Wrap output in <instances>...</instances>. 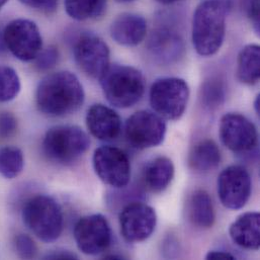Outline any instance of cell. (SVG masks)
Wrapping results in <instances>:
<instances>
[{
  "label": "cell",
  "instance_id": "9",
  "mask_svg": "<svg viewBox=\"0 0 260 260\" xmlns=\"http://www.w3.org/2000/svg\"><path fill=\"white\" fill-rule=\"evenodd\" d=\"M74 239L78 249L90 256L108 250L112 243V229L106 217L101 214L81 218L74 228Z\"/></svg>",
  "mask_w": 260,
  "mask_h": 260
},
{
  "label": "cell",
  "instance_id": "5",
  "mask_svg": "<svg viewBox=\"0 0 260 260\" xmlns=\"http://www.w3.org/2000/svg\"><path fill=\"white\" fill-rule=\"evenodd\" d=\"M88 135L77 126H56L48 131L43 140V150L48 159L59 164L78 160L89 149Z\"/></svg>",
  "mask_w": 260,
  "mask_h": 260
},
{
  "label": "cell",
  "instance_id": "10",
  "mask_svg": "<svg viewBox=\"0 0 260 260\" xmlns=\"http://www.w3.org/2000/svg\"><path fill=\"white\" fill-rule=\"evenodd\" d=\"M73 51L76 64L88 77L101 79L110 66V48L102 38L93 34H82Z\"/></svg>",
  "mask_w": 260,
  "mask_h": 260
},
{
  "label": "cell",
  "instance_id": "32",
  "mask_svg": "<svg viewBox=\"0 0 260 260\" xmlns=\"http://www.w3.org/2000/svg\"><path fill=\"white\" fill-rule=\"evenodd\" d=\"M45 259L75 260L77 255L68 250H55L44 256Z\"/></svg>",
  "mask_w": 260,
  "mask_h": 260
},
{
  "label": "cell",
  "instance_id": "38",
  "mask_svg": "<svg viewBox=\"0 0 260 260\" xmlns=\"http://www.w3.org/2000/svg\"><path fill=\"white\" fill-rule=\"evenodd\" d=\"M8 0H0V9L6 4V2H7Z\"/></svg>",
  "mask_w": 260,
  "mask_h": 260
},
{
  "label": "cell",
  "instance_id": "22",
  "mask_svg": "<svg viewBox=\"0 0 260 260\" xmlns=\"http://www.w3.org/2000/svg\"><path fill=\"white\" fill-rule=\"evenodd\" d=\"M259 75V46L247 45L240 51L238 56L237 77L242 83L252 85L258 82Z\"/></svg>",
  "mask_w": 260,
  "mask_h": 260
},
{
  "label": "cell",
  "instance_id": "20",
  "mask_svg": "<svg viewBox=\"0 0 260 260\" xmlns=\"http://www.w3.org/2000/svg\"><path fill=\"white\" fill-rule=\"evenodd\" d=\"M188 162L190 168L197 172H210L217 168L221 162L220 149L213 140H203L193 147Z\"/></svg>",
  "mask_w": 260,
  "mask_h": 260
},
{
  "label": "cell",
  "instance_id": "7",
  "mask_svg": "<svg viewBox=\"0 0 260 260\" xmlns=\"http://www.w3.org/2000/svg\"><path fill=\"white\" fill-rule=\"evenodd\" d=\"M6 49L20 61H34L43 49V39L38 25L24 18L10 21L3 29Z\"/></svg>",
  "mask_w": 260,
  "mask_h": 260
},
{
  "label": "cell",
  "instance_id": "24",
  "mask_svg": "<svg viewBox=\"0 0 260 260\" xmlns=\"http://www.w3.org/2000/svg\"><path fill=\"white\" fill-rule=\"evenodd\" d=\"M24 158L22 151L13 146L0 148V175L7 179L17 177L23 170Z\"/></svg>",
  "mask_w": 260,
  "mask_h": 260
},
{
  "label": "cell",
  "instance_id": "18",
  "mask_svg": "<svg viewBox=\"0 0 260 260\" xmlns=\"http://www.w3.org/2000/svg\"><path fill=\"white\" fill-rule=\"evenodd\" d=\"M232 241L241 248L258 250L260 246V215L249 212L241 215L230 226Z\"/></svg>",
  "mask_w": 260,
  "mask_h": 260
},
{
  "label": "cell",
  "instance_id": "28",
  "mask_svg": "<svg viewBox=\"0 0 260 260\" xmlns=\"http://www.w3.org/2000/svg\"><path fill=\"white\" fill-rule=\"evenodd\" d=\"M59 59V52L55 47L42 49L37 58L34 60L35 67L38 71H49L56 66Z\"/></svg>",
  "mask_w": 260,
  "mask_h": 260
},
{
  "label": "cell",
  "instance_id": "36",
  "mask_svg": "<svg viewBox=\"0 0 260 260\" xmlns=\"http://www.w3.org/2000/svg\"><path fill=\"white\" fill-rule=\"evenodd\" d=\"M123 258H124L123 256H120L117 254H109L105 256V259H123Z\"/></svg>",
  "mask_w": 260,
  "mask_h": 260
},
{
  "label": "cell",
  "instance_id": "39",
  "mask_svg": "<svg viewBox=\"0 0 260 260\" xmlns=\"http://www.w3.org/2000/svg\"><path fill=\"white\" fill-rule=\"evenodd\" d=\"M118 2H122V3H127V2H132L134 0H117Z\"/></svg>",
  "mask_w": 260,
  "mask_h": 260
},
{
  "label": "cell",
  "instance_id": "2",
  "mask_svg": "<svg viewBox=\"0 0 260 260\" xmlns=\"http://www.w3.org/2000/svg\"><path fill=\"white\" fill-rule=\"evenodd\" d=\"M230 0H205L196 9L192 19V43L201 56L215 55L226 35Z\"/></svg>",
  "mask_w": 260,
  "mask_h": 260
},
{
  "label": "cell",
  "instance_id": "23",
  "mask_svg": "<svg viewBox=\"0 0 260 260\" xmlns=\"http://www.w3.org/2000/svg\"><path fill=\"white\" fill-rule=\"evenodd\" d=\"M67 14L76 20L102 16L107 9V0H64Z\"/></svg>",
  "mask_w": 260,
  "mask_h": 260
},
{
  "label": "cell",
  "instance_id": "21",
  "mask_svg": "<svg viewBox=\"0 0 260 260\" xmlns=\"http://www.w3.org/2000/svg\"><path fill=\"white\" fill-rule=\"evenodd\" d=\"M189 219L193 225L202 229L213 227L216 215L211 197L205 190H196L189 200Z\"/></svg>",
  "mask_w": 260,
  "mask_h": 260
},
{
  "label": "cell",
  "instance_id": "11",
  "mask_svg": "<svg viewBox=\"0 0 260 260\" xmlns=\"http://www.w3.org/2000/svg\"><path fill=\"white\" fill-rule=\"evenodd\" d=\"M166 124L163 119L148 111L133 114L125 125L127 142L136 149H149L163 143Z\"/></svg>",
  "mask_w": 260,
  "mask_h": 260
},
{
  "label": "cell",
  "instance_id": "13",
  "mask_svg": "<svg viewBox=\"0 0 260 260\" xmlns=\"http://www.w3.org/2000/svg\"><path fill=\"white\" fill-rule=\"evenodd\" d=\"M220 137L229 150L238 154L252 151L258 142V134L254 124L246 117L235 113H229L222 117Z\"/></svg>",
  "mask_w": 260,
  "mask_h": 260
},
{
  "label": "cell",
  "instance_id": "6",
  "mask_svg": "<svg viewBox=\"0 0 260 260\" xmlns=\"http://www.w3.org/2000/svg\"><path fill=\"white\" fill-rule=\"evenodd\" d=\"M149 96L150 105L158 116L176 121L185 112L189 100V88L183 79L166 77L152 84Z\"/></svg>",
  "mask_w": 260,
  "mask_h": 260
},
{
  "label": "cell",
  "instance_id": "25",
  "mask_svg": "<svg viewBox=\"0 0 260 260\" xmlns=\"http://www.w3.org/2000/svg\"><path fill=\"white\" fill-rule=\"evenodd\" d=\"M21 88L17 72L9 66H0V103L13 101Z\"/></svg>",
  "mask_w": 260,
  "mask_h": 260
},
{
  "label": "cell",
  "instance_id": "29",
  "mask_svg": "<svg viewBox=\"0 0 260 260\" xmlns=\"http://www.w3.org/2000/svg\"><path fill=\"white\" fill-rule=\"evenodd\" d=\"M17 129L16 118L8 112L0 113V139H8Z\"/></svg>",
  "mask_w": 260,
  "mask_h": 260
},
{
  "label": "cell",
  "instance_id": "14",
  "mask_svg": "<svg viewBox=\"0 0 260 260\" xmlns=\"http://www.w3.org/2000/svg\"><path fill=\"white\" fill-rule=\"evenodd\" d=\"M156 224L155 210L144 203H131L120 214L121 233L124 239L131 243L147 240L155 231Z\"/></svg>",
  "mask_w": 260,
  "mask_h": 260
},
{
  "label": "cell",
  "instance_id": "26",
  "mask_svg": "<svg viewBox=\"0 0 260 260\" xmlns=\"http://www.w3.org/2000/svg\"><path fill=\"white\" fill-rule=\"evenodd\" d=\"M225 96L224 86L220 79L213 78L207 81L203 88V101L210 109L218 108L223 103Z\"/></svg>",
  "mask_w": 260,
  "mask_h": 260
},
{
  "label": "cell",
  "instance_id": "33",
  "mask_svg": "<svg viewBox=\"0 0 260 260\" xmlns=\"http://www.w3.org/2000/svg\"><path fill=\"white\" fill-rule=\"evenodd\" d=\"M206 258L209 260H232L236 259V256L227 251L212 250L207 254Z\"/></svg>",
  "mask_w": 260,
  "mask_h": 260
},
{
  "label": "cell",
  "instance_id": "3",
  "mask_svg": "<svg viewBox=\"0 0 260 260\" xmlns=\"http://www.w3.org/2000/svg\"><path fill=\"white\" fill-rule=\"evenodd\" d=\"M21 216L27 229L41 241H56L64 228L63 212L58 202L46 194H37L25 201Z\"/></svg>",
  "mask_w": 260,
  "mask_h": 260
},
{
  "label": "cell",
  "instance_id": "8",
  "mask_svg": "<svg viewBox=\"0 0 260 260\" xmlns=\"http://www.w3.org/2000/svg\"><path fill=\"white\" fill-rule=\"evenodd\" d=\"M92 163L96 175L106 184L123 188L130 182V160L120 148L110 145L99 147L94 151Z\"/></svg>",
  "mask_w": 260,
  "mask_h": 260
},
{
  "label": "cell",
  "instance_id": "4",
  "mask_svg": "<svg viewBox=\"0 0 260 260\" xmlns=\"http://www.w3.org/2000/svg\"><path fill=\"white\" fill-rule=\"evenodd\" d=\"M100 80L106 99L116 108H132L144 95L145 78L132 66L110 65Z\"/></svg>",
  "mask_w": 260,
  "mask_h": 260
},
{
  "label": "cell",
  "instance_id": "37",
  "mask_svg": "<svg viewBox=\"0 0 260 260\" xmlns=\"http://www.w3.org/2000/svg\"><path fill=\"white\" fill-rule=\"evenodd\" d=\"M158 1L162 4H172V3H175V2L180 1V0H158Z\"/></svg>",
  "mask_w": 260,
  "mask_h": 260
},
{
  "label": "cell",
  "instance_id": "1",
  "mask_svg": "<svg viewBox=\"0 0 260 260\" xmlns=\"http://www.w3.org/2000/svg\"><path fill=\"white\" fill-rule=\"evenodd\" d=\"M84 90L76 75L60 71L44 77L36 91L40 112L54 118L66 117L77 112L84 103Z\"/></svg>",
  "mask_w": 260,
  "mask_h": 260
},
{
  "label": "cell",
  "instance_id": "12",
  "mask_svg": "<svg viewBox=\"0 0 260 260\" xmlns=\"http://www.w3.org/2000/svg\"><path fill=\"white\" fill-rule=\"evenodd\" d=\"M251 190V176L243 166L231 165L220 173L218 194L225 208L230 210L242 209L249 201Z\"/></svg>",
  "mask_w": 260,
  "mask_h": 260
},
{
  "label": "cell",
  "instance_id": "15",
  "mask_svg": "<svg viewBox=\"0 0 260 260\" xmlns=\"http://www.w3.org/2000/svg\"><path fill=\"white\" fill-rule=\"evenodd\" d=\"M86 126L94 138L111 142L119 138L122 132V119L113 109L98 104L87 111Z\"/></svg>",
  "mask_w": 260,
  "mask_h": 260
},
{
  "label": "cell",
  "instance_id": "17",
  "mask_svg": "<svg viewBox=\"0 0 260 260\" xmlns=\"http://www.w3.org/2000/svg\"><path fill=\"white\" fill-rule=\"evenodd\" d=\"M147 34V22L141 15L123 13L111 25L113 40L122 46H137L144 41Z\"/></svg>",
  "mask_w": 260,
  "mask_h": 260
},
{
  "label": "cell",
  "instance_id": "31",
  "mask_svg": "<svg viewBox=\"0 0 260 260\" xmlns=\"http://www.w3.org/2000/svg\"><path fill=\"white\" fill-rule=\"evenodd\" d=\"M245 10L256 32L259 31V0H244Z\"/></svg>",
  "mask_w": 260,
  "mask_h": 260
},
{
  "label": "cell",
  "instance_id": "19",
  "mask_svg": "<svg viewBox=\"0 0 260 260\" xmlns=\"http://www.w3.org/2000/svg\"><path fill=\"white\" fill-rule=\"evenodd\" d=\"M174 176L173 162L167 157H157L148 162L142 173L145 186L153 192H162L171 183Z\"/></svg>",
  "mask_w": 260,
  "mask_h": 260
},
{
  "label": "cell",
  "instance_id": "34",
  "mask_svg": "<svg viewBox=\"0 0 260 260\" xmlns=\"http://www.w3.org/2000/svg\"><path fill=\"white\" fill-rule=\"evenodd\" d=\"M6 50V46H5V42H4V38H3V30L0 28V54L4 53Z\"/></svg>",
  "mask_w": 260,
  "mask_h": 260
},
{
  "label": "cell",
  "instance_id": "30",
  "mask_svg": "<svg viewBox=\"0 0 260 260\" xmlns=\"http://www.w3.org/2000/svg\"><path fill=\"white\" fill-rule=\"evenodd\" d=\"M24 5L45 13L54 12L58 6V0H19Z\"/></svg>",
  "mask_w": 260,
  "mask_h": 260
},
{
  "label": "cell",
  "instance_id": "27",
  "mask_svg": "<svg viewBox=\"0 0 260 260\" xmlns=\"http://www.w3.org/2000/svg\"><path fill=\"white\" fill-rule=\"evenodd\" d=\"M13 247L18 257L32 259L38 254V247L35 241L26 234H18L13 239Z\"/></svg>",
  "mask_w": 260,
  "mask_h": 260
},
{
  "label": "cell",
  "instance_id": "35",
  "mask_svg": "<svg viewBox=\"0 0 260 260\" xmlns=\"http://www.w3.org/2000/svg\"><path fill=\"white\" fill-rule=\"evenodd\" d=\"M259 104H260V96L257 95L256 96V100L254 102V109H255V112L257 115H259Z\"/></svg>",
  "mask_w": 260,
  "mask_h": 260
},
{
  "label": "cell",
  "instance_id": "16",
  "mask_svg": "<svg viewBox=\"0 0 260 260\" xmlns=\"http://www.w3.org/2000/svg\"><path fill=\"white\" fill-rule=\"evenodd\" d=\"M148 50L158 62L169 64L182 56L184 46L178 35L166 28H159L150 36Z\"/></svg>",
  "mask_w": 260,
  "mask_h": 260
}]
</instances>
